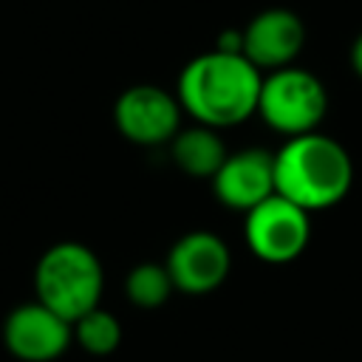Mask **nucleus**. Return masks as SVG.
I'll use <instances>...</instances> for the list:
<instances>
[{
  "label": "nucleus",
  "mask_w": 362,
  "mask_h": 362,
  "mask_svg": "<svg viewBox=\"0 0 362 362\" xmlns=\"http://www.w3.org/2000/svg\"><path fill=\"white\" fill-rule=\"evenodd\" d=\"M181 102L175 93L158 85H130L113 102V124L116 130L139 144V147H158L170 144L181 130Z\"/></svg>",
  "instance_id": "423d86ee"
},
{
  "label": "nucleus",
  "mask_w": 362,
  "mask_h": 362,
  "mask_svg": "<svg viewBox=\"0 0 362 362\" xmlns=\"http://www.w3.org/2000/svg\"><path fill=\"white\" fill-rule=\"evenodd\" d=\"M212 192L223 206L246 215L260 201L274 195V153L263 147L229 153L212 175Z\"/></svg>",
  "instance_id": "9d476101"
},
{
  "label": "nucleus",
  "mask_w": 362,
  "mask_h": 362,
  "mask_svg": "<svg viewBox=\"0 0 362 362\" xmlns=\"http://www.w3.org/2000/svg\"><path fill=\"white\" fill-rule=\"evenodd\" d=\"M74 342L90 356H107L122 342V325L110 311L96 305L74 322Z\"/></svg>",
  "instance_id": "ddd939ff"
},
{
  "label": "nucleus",
  "mask_w": 362,
  "mask_h": 362,
  "mask_svg": "<svg viewBox=\"0 0 362 362\" xmlns=\"http://www.w3.org/2000/svg\"><path fill=\"white\" fill-rule=\"evenodd\" d=\"M105 269L96 252L79 240L48 246L34 266V294L71 325L102 300Z\"/></svg>",
  "instance_id": "7ed1b4c3"
},
{
  "label": "nucleus",
  "mask_w": 362,
  "mask_h": 362,
  "mask_svg": "<svg viewBox=\"0 0 362 362\" xmlns=\"http://www.w3.org/2000/svg\"><path fill=\"white\" fill-rule=\"evenodd\" d=\"M170 156H173L175 167L184 170L187 175L212 181V175L221 170L229 150L215 127L192 124V127H181L175 133V139L170 141Z\"/></svg>",
  "instance_id": "9b49d317"
},
{
  "label": "nucleus",
  "mask_w": 362,
  "mask_h": 362,
  "mask_svg": "<svg viewBox=\"0 0 362 362\" xmlns=\"http://www.w3.org/2000/svg\"><path fill=\"white\" fill-rule=\"evenodd\" d=\"M351 68H354V74L362 79V31L356 34V40H354V45H351Z\"/></svg>",
  "instance_id": "4468645a"
},
{
  "label": "nucleus",
  "mask_w": 362,
  "mask_h": 362,
  "mask_svg": "<svg viewBox=\"0 0 362 362\" xmlns=\"http://www.w3.org/2000/svg\"><path fill=\"white\" fill-rule=\"evenodd\" d=\"M175 286L164 263H136L124 277V294L139 308H158L173 297Z\"/></svg>",
  "instance_id": "f8f14e48"
},
{
  "label": "nucleus",
  "mask_w": 362,
  "mask_h": 362,
  "mask_svg": "<svg viewBox=\"0 0 362 362\" xmlns=\"http://www.w3.org/2000/svg\"><path fill=\"white\" fill-rule=\"evenodd\" d=\"M328 110V93L317 74L286 65L277 71L263 74L260 96H257V116L283 136H303L314 133Z\"/></svg>",
  "instance_id": "20e7f679"
},
{
  "label": "nucleus",
  "mask_w": 362,
  "mask_h": 362,
  "mask_svg": "<svg viewBox=\"0 0 362 362\" xmlns=\"http://www.w3.org/2000/svg\"><path fill=\"white\" fill-rule=\"evenodd\" d=\"M263 71L255 68L243 54L212 48L192 57L175 85L181 110L206 127H235L257 113Z\"/></svg>",
  "instance_id": "f257e3e1"
},
{
  "label": "nucleus",
  "mask_w": 362,
  "mask_h": 362,
  "mask_svg": "<svg viewBox=\"0 0 362 362\" xmlns=\"http://www.w3.org/2000/svg\"><path fill=\"white\" fill-rule=\"evenodd\" d=\"M164 266L173 277L175 291L198 297V294L215 291L229 277L232 255H229V246L215 232L195 229L181 235L173 243Z\"/></svg>",
  "instance_id": "6e6552de"
},
{
  "label": "nucleus",
  "mask_w": 362,
  "mask_h": 362,
  "mask_svg": "<svg viewBox=\"0 0 362 362\" xmlns=\"http://www.w3.org/2000/svg\"><path fill=\"white\" fill-rule=\"evenodd\" d=\"M351 181L354 161L348 150L320 130L291 136L274 153V192L305 212L339 204L348 195Z\"/></svg>",
  "instance_id": "f03ea898"
},
{
  "label": "nucleus",
  "mask_w": 362,
  "mask_h": 362,
  "mask_svg": "<svg viewBox=\"0 0 362 362\" xmlns=\"http://www.w3.org/2000/svg\"><path fill=\"white\" fill-rule=\"evenodd\" d=\"M243 238L263 263H291L311 240V212L274 192L246 212Z\"/></svg>",
  "instance_id": "39448f33"
},
{
  "label": "nucleus",
  "mask_w": 362,
  "mask_h": 362,
  "mask_svg": "<svg viewBox=\"0 0 362 362\" xmlns=\"http://www.w3.org/2000/svg\"><path fill=\"white\" fill-rule=\"evenodd\" d=\"M243 57L260 71L294 65L305 45V25L297 11L272 6L257 11L243 28Z\"/></svg>",
  "instance_id": "1a4fd4ad"
},
{
  "label": "nucleus",
  "mask_w": 362,
  "mask_h": 362,
  "mask_svg": "<svg viewBox=\"0 0 362 362\" xmlns=\"http://www.w3.org/2000/svg\"><path fill=\"white\" fill-rule=\"evenodd\" d=\"M3 345L20 362H54L74 342V325L40 300L14 305L3 320Z\"/></svg>",
  "instance_id": "0eeeda50"
}]
</instances>
